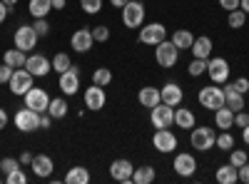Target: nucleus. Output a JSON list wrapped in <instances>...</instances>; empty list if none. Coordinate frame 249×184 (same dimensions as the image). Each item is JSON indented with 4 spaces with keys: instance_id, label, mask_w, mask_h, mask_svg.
Instances as JSON below:
<instances>
[{
    "instance_id": "nucleus-17",
    "label": "nucleus",
    "mask_w": 249,
    "mask_h": 184,
    "mask_svg": "<svg viewBox=\"0 0 249 184\" xmlns=\"http://www.w3.org/2000/svg\"><path fill=\"white\" fill-rule=\"evenodd\" d=\"M70 45H72V50H75V52H88V50L95 45L92 30H88V28L75 30V33H72V37H70Z\"/></svg>"
},
{
    "instance_id": "nucleus-43",
    "label": "nucleus",
    "mask_w": 249,
    "mask_h": 184,
    "mask_svg": "<svg viewBox=\"0 0 249 184\" xmlns=\"http://www.w3.org/2000/svg\"><path fill=\"white\" fill-rule=\"evenodd\" d=\"M5 182H8V184H28V177H25V172L15 169V172L5 174Z\"/></svg>"
},
{
    "instance_id": "nucleus-48",
    "label": "nucleus",
    "mask_w": 249,
    "mask_h": 184,
    "mask_svg": "<svg viewBox=\"0 0 249 184\" xmlns=\"http://www.w3.org/2000/svg\"><path fill=\"white\" fill-rule=\"evenodd\" d=\"M219 5L230 13V10H237L239 8V0H219Z\"/></svg>"
},
{
    "instance_id": "nucleus-16",
    "label": "nucleus",
    "mask_w": 249,
    "mask_h": 184,
    "mask_svg": "<svg viewBox=\"0 0 249 184\" xmlns=\"http://www.w3.org/2000/svg\"><path fill=\"white\" fill-rule=\"evenodd\" d=\"M105 102H107V95H105V87H100L92 83V87L85 90V107L92 110V112H100L102 107H105Z\"/></svg>"
},
{
    "instance_id": "nucleus-30",
    "label": "nucleus",
    "mask_w": 249,
    "mask_h": 184,
    "mask_svg": "<svg viewBox=\"0 0 249 184\" xmlns=\"http://www.w3.org/2000/svg\"><path fill=\"white\" fill-rule=\"evenodd\" d=\"M217 182H219V184H234V182H239L237 167H234V165H222V167L217 169Z\"/></svg>"
},
{
    "instance_id": "nucleus-52",
    "label": "nucleus",
    "mask_w": 249,
    "mask_h": 184,
    "mask_svg": "<svg viewBox=\"0 0 249 184\" xmlns=\"http://www.w3.org/2000/svg\"><path fill=\"white\" fill-rule=\"evenodd\" d=\"M8 119H10V117H8V112H5L3 107H0V130H5V127H8Z\"/></svg>"
},
{
    "instance_id": "nucleus-3",
    "label": "nucleus",
    "mask_w": 249,
    "mask_h": 184,
    "mask_svg": "<svg viewBox=\"0 0 249 184\" xmlns=\"http://www.w3.org/2000/svg\"><path fill=\"white\" fill-rule=\"evenodd\" d=\"M197 100H199V105L204 107V110H219V107H224V90L222 87H214V85H210V87H202L199 90V95H197Z\"/></svg>"
},
{
    "instance_id": "nucleus-53",
    "label": "nucleus",
    "mask_w": 249,
    "mask_h": 184,
    "mask_svg": "<svg viewBox=\"0 0 249 184\" xmlns=\"http://www.w3.org/2000/svg\"><path fill=\"white\" fill-rule=\"evenodd\" d=\"M68 0H53V10H65Z\"/></svg>"
},
{
    "instance_id": "nucleus-34",
    "label": "nucleus",
    "mask_w": 249,
    "mask_h": 184,
    "mask_svg": "<svg viewBox=\"0 0 249 184\" xmlns=\"http://www.w3.org/2000/svg\"><path fill=\"white\" fill-rule=\"evenodd\" d=\"M92 83L100 85V87H107V85L112 83V72H110L107 67H97V70L92 72Z\"/></svg>"
},
{
    "instance_id": "nucleus-8",
    "label": "nucleus",
    "mask_w": 249,
    "mask_h": 184,
    "mask_svg": "<svg viewBox=\"0 0 249 184\" xmlns=\"http://www.w3.org/2000/svg\"><path fill=\"white\" fill-rule=\"evenodd\" d=\"M25 107H30V110H35V112H48V107H50V95L43 90V87H30L28 92H25Z\"/></svg>"
},
{
    "instance_id": "nucleus-40",
    "label": "nucleus",
    "mask_w": 249,
    "mask_h": 184,
    "mask_svg": "<svg viewBox=\"0 0 249 184\" xmlns=\"http://www.w3.org/2000/svg\"><path fill=\"white\" fill-rule=\"evenodd\" d=\"M33 28H35L37 37H45V35L50 33V23H48V17H35V23H33Z\"/></svg>"
},
{
    "instance_id": "nucleus-38",
    "label": "nucleus",
    "mask_w": 249,
    "mask_h": 184,
    "mask_svg": "<svg viewBox=\"0 0 249 184\" xmlns=\"http://www.w3.org/2000/svg\"><path fill=\"white\" fill-rule=\"evenodd\" d=\"M187 70H190V75H192V77H199V75H204V72H207V60H199V57H195Z\"/></svg>"
},
{
    "instance_id": "nucleus-13",
    "label": "nucleus",
    "mask_w": 249,
    "mask_h": 184,
    "mask_svg": "<svg viewBox=\"0 0 249 184\" xmlns=\"http://www.w3.org/2000/svg\"><path fill=\"white\" fill-rule=\"evenodd\" d=\"M152 145H155V150H157V152L170 154V152H175V150H177V137H175V132H170L167 127H164V130H157V132H155Z\"/></svg>"
},
{
    "instance_id": "nucleus-31",
    "label": "nucleus",
    "mask_w": 249,
    "mask_h": 184,
    "mask_svg": "<svg viewBox=\"0 0 249 184\" xmlns=\"http://www.w3.org/2000/svg\"><path fill=\"white\" fill-rule=\"evenodd\" d=\"M172 43L177 45V50H190L192 43H195V35H192L190 30H177V33L172 35Z\"/></svg>"
},
{
    "instance_id": "nucleus-26",
    "label": "nucleus",
    "mask_w": 249,
    "mask_h": 184,
    "mask_svg": "<svg viewBox=\"0 0 249 184\" xmlns=\"http://www.w3.org/2000/svg\"><path fill=\"white\" fill-rule=\"evenodd\" d=\"M155 167H150V165H144V167H135V172H132V182L135 184H150V182H155Z\"/></svg>"
},
{
    "instance_id": "nucleus-33",
    "label": "nucleus",
    "mask_w": 249,
    "mask_h": 184,
    "mask_svg": "<svg viewBox=\"0 0 249 184\" xmlns=\"http://www.w3.org/2000/svg\"><path fill=\"white\" fill-rule=\"evenodd\" d=\"M72 67V60H70V55H65V52H57L55 57H53V70L55 72H65V70H70Z\"/></svg>"
},
{
    "instance_id": "nucleus-42",
    "label": "nucleus",
    "mask_w": 249,
    "mask_h": 184,
    "mask_svg": "<svg viewBox=\"0 0 249 184\" xmlns=\"http://www.w3.org/2000/svg\"><path fill=\"white\" fill-rule=\"evenodd\" d=\"M0 169H3V174H10L15 169H20V159H13V157H5L3 162H0Z\"/></svg>"
},
{
    "instance_id": "nucleus-28",
    "label": "nucleus",
    "mask_w": 249,
    "mask_h": 184,
    "mask_svg": "<svg viewBox=\"0 0 249 184\" xmlns=\"http://www.w3.org/2000/svg\"><path fill=\"white\" fill-rule=\"evenodd\" d=\"M65 182L68 184H88L90 182V172L85 167H70L68 174H65Z\"/></svg>"
},
{
    "instance_id": "nucleus-23",
    "label": "nucleus",
    "mask_w": 249,
    "mask_h": 184,
    "mask_svg": "<svg viewBox=\"0 0 249 184\" xmlns=\"http://www.w3.org/2000/svg\"><path fill=\"white\" fill-rule=\"evenodd\" d=\"M137 102L142 107H155V105H160L162 102V95H160V90L157 87H142L140 92H137Z\"/></svg>"
},
{
    "instance_id": "nucleus-32",
    "label": "nucleus",
    "mask_w": 249,
    "mask_h": 184,
    "mask_svg": "<svg viewBox=\"0 0 249 184\" xmlns=\"http://www.w3.org/2000/svg\"><path fill=\"white\" fill-rule=\"evenodd\" d=\"M48 115H50L53 119H60V117H65V115H68V102H65V97H55V100H50Z\"/></svg>"
},
{
    "instance_id": "nucleus-7",
    "label": "nucleus",
    "mask_w": 249,
    "mask_h": 184,
    "mask_svg": "<svg viewBox=\"0 0 249 184\" xmlns=\"http://www.w3.org/2000/svg\"><path fill=\"white\" fill-rule=\"evenodd\" d=\"M10 92L18 95V97H25V92L33 87V75L25 70V67H15L13 77H10V83H8Z\"/></svg>"
},
{
    "instance_id": "nucleus-44",
    "label": "nucleus",
    "mask_w": 249,
    "mask_h": 184,
    "mask_svg": "<svg viewBox=\"0 0 249 184\" xmlns=\"http://www.w3.org/2000/svg\"><path fill=\"white\" fill-rule=\"evenodd\" d=\"M13 72H15V67H10V65H0V85H8L10 83V77H13Z\"/></svg>"
},
{
    "instance_id": "nucleus-57",
    "label": "nucleus",
    "mask_w": 249,
    "mask_h": 184,
    "mask_svg": "<svg viewBox=\"0 0 249 184\" xmlns=\"http://www.w3.org/2000/svg\"><path fill=\"white\" fill-rule=\"evenodd\" d=\"M3 3H5V5H10V8H13V5H15V3H18V0H3Z\"/></svg>"
},
{
    "instance_id": "nucleus-55",
    "label": "nucleus",
    "mask_w": 249,
    "mask_h": 184,
    "mask_svg": "<svg viewBox=\"0 0 249 184\" xmlns=\"http://www.w3.org/2000/svg\"><path fill=\"white\" fill-rule=\"evenodd\" d=\"M239 10H244L249 15V0H239Z\"/></svg>"
},
{
    "instance_id": "nucleus-12",
    "label": "nucleus",
    "mask_w": 249,
    "mask_h": 184,
    "mask_svg": "<svg viewBox=\"0 0 249 184\" xmlns=\"http://www.w3.org/2000/svg\"><path fill=\"white\" fill-rule=\"evenodd\" d=\"M57 87H60V92H62V95H68V97L77 95V90H80V67H77V65H72L70 70L62 72V75H60Z\"/></svg>"
},
{
    "instance_id": "nucleus-2",
    "label": "nucleus",
    "mask_w": 249,
    "mask_h": 184,
    "mask_svg": "<svg viewBox=\"0 0 249 184\" xmlns=\"http://www.w3.org/2000/svg\"><path fill=\"white\" fill-rule=\"evenodd\" d=\"M177 57H179V50L172 40H162L160 45H155V60L160 67H175Z\"/></svg>"
},
{
    "instance_id": "nucleus-54",
    "label": "nucleus",
    "mask_w": 249,
    "mask_h": 184,
    "mask_svg": "<svg viewBox=\"0 0 249 184\" xmlns=\"http://www.w3.org/2000/svg\"><path fill=\"white\" fill-rule=\"evenodd\" d=\"M242 139H244V145H249V125L242 127Z\"/></svg>"
},
{
    "instance_id": "nucleus-46",
    "label": "nucleus",
    "mask_w": 249,
    "mask_h": 184,
    "mask_svg": "<svg viewBox=\"0 0 249 184\" xmlns=\"http://www.w3.org/2000/svg\"><path fill=\"white\" fill-rule=\"evenodd\" d=\"M234 125H237V127H247V125H249V112H244V110L234 112Z\"/></svg>"
},
{
    "instance_id": "nucleus-47",
    "label": "nucleus",
    "mask_w": 249,
    "mask_h": 184,
    "mask_svg": "<svg viewBox=\"0 0 249 184\" xmlns=\"http://www.w3.org/2000/svg\"><path fill=\"white\" fill-rule=\"evenodd\" d=\"M237 177H239V182L249 184V162H244L242 167H237Z\"/></svg>"
},
{
    "instance_id": "nucleus-29",
    "label": "nucleus",
    "mask_w": 249,
    "mask_h": 184,
    "mask_svg": "<svg viewBox=\"0 0 249 184\" xmlns=\"http://www.w3.org/2000/svg\"><path fill=\"white\" fill-rule=\"evenodd\" d=\"M28 10L33 17H48V13L53 10V0H30Z\"/></svg>"
},
{
    "instance_id": "nucleus-15",
    "label": "nucleus",
    "mask_w": 249,
    "mask_h": 184,
    "mask_svg": "<svg viewBox=\"0 0 249 184\" xmlns=\"http://www.w3.org/2000/svg\"><path fill=\"white\" fill-rule=\"evenodd\" d=\"M132 172H135V165L130 159H115L110 165V177L115 182H122V184L132 182Z\"/></svg>"
},
{
    "instance_id": "nucleus-1",
    "label": "nucleus",
    "mask_w": 249,
    "mask_h": 184,
    "mask_svg": "<svg viewBox=\"0 0 249 184\" xmlns=\"http://www.w3.org/2000/svg\"><path fill=\"white\" fill-rule=\"evenodd\" d=\"M122 23L127 30H135V28H142L144 23V5L140 0H127L122 8Z\"/></svg>"
},
{
    "instance_id": "nucleus-37",
    "label": "nucleus",
    "mask_w": 249,
    "mask_h": 184,
    "mask_svg": "<svg viewBox=\"0 0 249 184\" xmlns=\"http://www.w3.org/2000/svg\"><path fill=\"white\" fill-rule=\"evenodd\" d=\"M80 8L88 15H97L102 10V0H80Z\"/></svg>"
},
{
    "instance_id": "nucleus-22",
    "label": "nucleus",
    "mask_w": 249,
    "mask_h": 184,
    "mask_svg": "<svg viewBox=\"0 0 249 184\" xmlns=\"http://www.w3.org/2000/svg\"><path fill=\"white\" fill-rule=\"evenodd\" d=\"M212 37H207V35H202V37H195V43H192V55L195 57H199V60H210V55H212Z\"/></svg>"
},
{
    "instance_id": "nucleus-51",
    "label": "nucleus",
    "mask_w": 249,
    "mask_h": 184,
    "mask_svg": "<svg viewBox=\"0 0 249 184\" xmlns=\"http://www.w3.org/2000/svg\"><path fill=\"white\" fill-rule=\"evenodd\" d=\"M33 159H35V154L23 152V154H20V165H33Z\"/></svg>"
},
{
    "instance_id": "nucleus-49",
    "label": "nucleus",
    "mask_w": 249,
    "mask_h": 184,
    "mask_svg": "<svg viewBox=\"0 0 249 184\" xmlns=\"http://www.w3.org/2000/svg\"><path fill=\"white\" fill-rule=\"evenodd\" d=\"M50 125H53V117L48 112H43L40 115V130H50Z\"/></svg>"
},
{
    "instance_id": "nucleus-20",
    "label": "nucleus",
    "mask_w": 249,
    "mask_h": 184,
    "mask_svg": "<svg viewBox=\"0 0 249 184\" xmlns=\"http://www.w3.org/2000/svg\"><path fill=\"white\" fill-rule=\"evenodd\" d=\"M33 172H35V177H40V179H45V177H53V172H55V162L48 157V154H35V159H33Z\"/></svg>"
},
{
    "instance_id": "nucleus-25",
    "label": "nucleus",
    "mask_w": 249,
    "mask_h": 184,
    "mask_svg": "<svg viewBox=\"0 0 249 184\" xmlns=\"http://www.w3.org/2000/svg\"><path fill=\"white\" fill-rule=\"evenodd\" d=\"M214 125H217L219 130H230V127H234V112H232L230 107H219V110H214Z\"/></svg>"
},
{
    "instance_id": "nucleus-56",
    "label": "nucleus",
    "mask_w": 249,
    "mask_h": 184,
    "mask_svg": "<svg viewBox=\"0 0 249 184\" xmlns=\"http://www.w3.org/2000/svg\"><path fill=\"white\" fill-rule=\"evenodd\" d=\"M110 3H112L115 8H120V10H122V8H124V3H127V0H110Z\"/></svg>"
},
{
    "instance_id": "nucleus-39",
    "label": "nucleus",
    "mask_w": 249,
    "mask_h": 184,
    "mask_svg": "<svg viewBox=\"0 0 249 184\" xmlns=\"http://www.w3.org/2000/svg\"><path fill=\"white\" fill-rule=\"evenodd\" d=\"M244 162H249V157H247V152H244V150H230V165L242 167Z\"/></svg>"
},
{
    "instance_id": "nucleus-36",
    "label": "nucleus",
    "mask_w": 249,
    "mask_h": 184,
    "mask_svg": "<svg viewBox=\"0 0 249 184\" xmlns=\"http://www.w3.org/2000/svg\"><path fill=\"white\" fill-rule=\"evenodd\" d=\"M214 147H219L222 152H230V150L234 147V137L230 134V130H222V134H217Z\"/></svg>"
},
{
    "instance_id": "nucleus-45",
    "label": "nucleus",
    "mask_w": 249,
    "mask_h": 184,
    "mask_svg": "<svg viewBox=\"0 0 249 184\" xmlns=\"http://www.w3.org/2000/svg\"><path fill=\"white\" fill-rule=\"evenodd\" d=\"M232 87H234L237 92L247 95V92H249V80H247V77H239V80H234V83H232Z\"/></svg>"
},
{
    "instance_id": "nucleus-9",
    "label": "nucleus",
    "mask_w": 249,
    "mask_h": 184,
    "mask_svg": "<svg viewBox=\"0 0 249 184\" xmlns=\"http://www.w3.org/2000/svg\"><path fill=\"white\" fill-rule=\"evenodd\" d=\"M207 75H210V80L214 85H222L230 80V63H227L224 57H212L207 60Z\"/></svg>"
},
{
    "instance_id": "nucleus-24",
    "label": "nucleus",
    "mask_w": 249,
    "mask_h": 184,
    "mask_svg": "<svg viewBox=\"0 0 249 184\" xmlns=\"http://www.w3.org/2000/svg\"><path fill=\"white\" fill-rule=\"evenodd\" d=\"M195 112L187 110V107H175V125L182 130H192L195 127Z\"/></svg>"
},
{
    "instance_id": "nucleus-27",
    "label": "nucleus",
    "mask_w": 249,
    "mask_h": 184,
    "mask_svg": "<svg viewBox=\"0 0 249 184\" xmlns=\"http://www.w3.org/2000/svg\"><path fill=\"white\" fill-rule=\"evenodd\" d=\"M3 63H5V65H10V67H25L28 57H25V52H23V50L13 48V50H8V52L3 55Z\"/></svg>"
},
{
    "instance_id": "nucleus-4",
    "label": "nucleus",
    "mask_w": 249,
    "mask_h": 184,
    "mask_svg": "<svg viewBox=\"0 0 249 184\" xmlns=\"http://www.w3.org/2000/svg\"><path fill=\"white\" fill-rule=\"evenodd\" d=\"M190 142H192V147H195L197 152H207V150H212V147H214L217 134H214L212 127H192Z\"/></svg>"
},
{
    "instance_id": "nucleus-18",
    "label": "nucleus",
    "mask_w": 249,
    "mask_h": 184,
    "mask_svg": "<svg viewBox=\"0 0 249 184\" xmlns=\"http://www.w3.org/2000/svg\"><path fill=\"white\" fill-rule=\"evenodd\" d=\"M160 95H162V102H164V105H170V107H179L182 100H184V92H182V87L177 83H167L160 90Z\"/></svg>"
},
{
    "instance_id": "nucleus-6",
    "label": "nucleus",
    "mask_w": 249,
    "mask_h": 184,
    "mask_svg": "<svg viewBox=\"0 0 249 184\" xmlns=\"http://www.w3.org/2000/svg\"><path fill=\"white\" fill-rule=\"evenodd\" d=\"M13 119H15V127L20 132H35V130H40V112H35L30 107L18 110Z\"/></svg>"
},
{
    "instance_id": "nucleus-11",
    "label": "nucleus",
    "mask_w": 249,
    "mask_h": 184,
    "mask_svg": "<svg viewBox=\"0 0 249 184\" xmlns=\"http://www.w3.org/2000/svg\"><path fill=\"white\" fill-rule=\"evenodd\" d=\"M13 43H15L18 50H23V52L33 50V48L37 45V33H35V28H33V25H20V28L15 30V35H13Z\"/></svg>"
},
{
    "instance_id": "nucleus-19",
    "label": "nucleus",
    "mask_w": 249,
    "mask_h": 184,
    "mask_svg": "<svg viewBox=\"0 0 249 184\" xmlns=\"http://www.w3.org/2000/svg\"><path fill=\"white\" fill-rule=\"evenodd\" d=\"M175 172H177L179 177H192V174L197 172V159H195L192 154H187V152L177 154V157H175Z\"/></svg>"
},
{
    "instance_id": "nucleus-41",
    "label": "nucleus",
    "mask_w": 249,
    "mask_h": 184,
    "mask_svg": "<svg viewBox=\"0 0 249 184\" xmlns=\"http://www.w3.org/2000/svg\"><path fill=\"white\" fill-rule=\"evenodd\" d=\"M92 37H95V43H107L110 40V28H105V25L92 28Z\"/></svg>"
},
{
    "instance_id": "nucleus-50",
    "label": "nucleus",
    "mask_w": 249,
    "mask_h": 184,
    "mask_svg": "<svg viewBox=\"0 0 249 184\" xmlns=\"http://www.w3.org/2000/svg\"><path fill=\"white\" fill-rule=\"evenodd\" d=\"M10 13H13V8H10V5H5L3 0H0V23H5V17H8Z\"/></svg>"
},
{
    "instance_id": "nucleus-21",
    "label": "nucleus",
    "mask_w": 249,
    "mask_h": 184,
    "mask_svg": "<svg viewBox=\"0 0 249 184\" xmlns=\"http://www.w3.org/2000/svg\"><path fill=\"white\" fill-rule=\"evenodd\" d=\"M224 107H230L232 112L244 110V95L237 92L232 85H224Z\"/></svg>"
},
{
    "instance_id": "nucleus-10",
    "label": "nucleus",
    "mask_w": 249,
    "mask_h": 184,
    "mask_svg": "<svg viewBox=\"0 0 249 184\" xmlns=\"http://www.w3.org/2000/svg\"><path fill=\"white\" fill-rule=\"evenodd\" d=\"M162 40H167V28L162 23H150L140 28V43L142 45H160Z\"/></svg>"
},
{
    "instance_id": "nucleus-35",
    "label": "nucleus",
    "mask_w": 249,
    "mask_h": 184,
    "mask_svg": "<svg viewBox=\"0 0 249 184\" xmlns=\"http://www.w3.org/2000/svg\"><path fill=\"white\" fill-rule=\"evenodd\" d=\"M244 23H247V13L244 10H230V17H227V25L230 28H234V30H239V28H244Z\"/></svg>"
},
{
    "instance_id": "nucleus-14",
    "label": "nucleus",
    "mask_w": 249,
    "mask_h": 184,
    "mask_svg": "<svg viewBox=\"0 0 249 184\" xmlns=\"http://www.w3.org/2000/svg\"><path fill=\"white\" fill-rule=\"evenodd\" d=\"M25 70L33 75V77H45L50 70H53V60H48L45 55H30L28 63H25Z\"/></svg>"
},
{
    "instance_id": "nucleus-5",
    "label": "nucleus",
    "mask_w": 249,
    "mask_h": 184,
    "mask_svg": "<svg viewBox=\"0 0 249 184\" xmlns=\"http://www.w3.org/2000/svg\"><path fill=\"white\" fill-rule=\"evenodd\" d=\"M150 122H152V127H157V130L172 127V125H175V107L160 102V105H155V107L150 110Z\"/></svg>"
}]
</instances>
